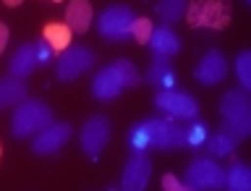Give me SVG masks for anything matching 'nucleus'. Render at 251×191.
<instances>
[{
    "label": "nucleus",
    "mask_w": 251,
    "mask_h": 191,
    "mask_svg": "<svg viewBox=\"0 0 251 191\" xmlns=\"http://www.w3.org/2000/svg\"><path fill=\"white\" fill-rule=\"evenodd\" d=\"M220 115H223V126L220 131L230 136L235 144L249 139L251 134V100L249 92L243 89H230L220 100Z\"/></svg>",
    "instance_id": "nucleus-1"
},
{
    "label": "nucleus",
    "mask_w": 251,
    "mask_h": 191,
    "mask_svg": "<svg viewBox=\"0 0 251 191\" xmlns=\"http://www.w3.org/2000/svg\"><path fill=\"white\" fill-rule=\"evenodd\" d=\"M55 121L52 115V108L42 100H21L13 110V118H11V134L16 139H26V136H34L42 129H47Z\"/></svg>",
    "instance_id": "nucleus-2"
},
{
    "label": "nucleus",
    "mask_w": 251,
    "mask_h": 191,
    "mask_svg": "<svg viewBox=\"0 0 251 191\" xmlns=\"http://www.w3.org/2000/svg\"><path fill=\"white\" fill-rule=\"evenodd\" d=\"M188 11V24L194 29H223L230 21V5L225 0H194L191 5H186Z\"/></svg>",
    "instance_id": "nucleus-3"
},
{
    "label": "nucleus",
    "mask_w": 251,
    "mask_h": 191,
    "mask_svg": "<svg viewBox=\"0 0 251 191\" xmlns=\"http://www.w3.org/2000/svg\"><path fill=\"white\" fill-rule=\"evenodd\" d=\"M133 21H136V13H133L128 5L118 3V5H107L105 11L100 13L97 29L105 39H110V42H123V39L131 37Z\"/></svg>",
    "instance_id": "nucleus-4"
},
{
    "label": "nucleus",
    "mask_w": 251,
    "mask_h": 191,
    "mask_svg": "<svg viewBox=\"0 0 251 191\" xmlns=\"http://www.w3.org/2000/svg\"><path fill=\"white\" fill-rule=\"evenodd\" d=\"M94 66V53L89 47H76L68 45L66 50H60L58 60H55V76L60 82H74L81 74H86Z\"/></svg>",
    "instance_id": "nucleus-5"
},
{
    "label": "nucleus",
    "mask_w": 251,
    "mask_h": 191,
    "mask_svg": "<svg viewBox=\"0 0 251 191\" xmlns=\"http://www.w3.org/2000/svg\"><path fill=\"white\" fill-rule=\"evenodd\" d=\"M147 134V144L149 149H178L183 147V129L176 126L168 118H149L141 121Z\"/></svg>",
    "instance_id": "nucleus-6"
},
{
    "label": "nucleus",
    "mask_w": 251,
    "mask_h": 191,
    "mask_svg": "<svg viewBox=\"0 0 251 191\" xmlns=\"http://www.w3.org/2000/svg\"><path fill=\"white\" fill-rule=\"evenodd\" d=\"M154 105L168 113L170 118H180V121H194L199 118V102L186 92H176V89H160L154 94Z\"/></svg>",
    "instance_id": "nucleus-7"
},
{
    "label": "nucleus",
    "mask_w": 251,
    "mask_h": 191,
    "mask_svg": "<svg viewBox=\"0 0 251 191\" xmlns=\"http://www.w3.org/2000/svg\"><path fill=\"white\" fill-rule=\"evenodd\" d=\"M186 186L188 189H223L225 170L209 157H196L186 168Z\"/></svg>",
    "instance_id": "nucleus-8"
},
{
    "label": "nucleus",
    "mask_w": 251,
    "mask_h": 191,
    "mask_svg": "<svg viewBox=\"0 0 251 191\" xmlns=\"http://www.w3.org/2000/svg\"><path fill=\"white\" fill-rule=\"evenodd\" d=\"M110 134H113V129H110L107 118L105 115H92L81 129V149L92 157V160H97L100 152L107 147Z\"/></svg>",
    "instance_id": "nucleus-9"
},
{
    "label": "nucleus",
    "mask_w": 251,
    "mask_h": 191,
    "mask_svg": "<svg viewBox=\"0 0 251 191\" xmlns=\"http://www.w3.org/2000/svg\"><path fill=\"white\" fill-rule=\"evenodd\" d=\"M71 123H50L47 129H42L39 134H34V144H31V149H34V155L39 157H50V155H58L63 144L71 139Z\"/></svg>",
    "instance_id": "nucleus-10"
},
{
    "label": "nucleus",
    "mask_w": 251,
    "mask_h": 191,
    "mask_svg": "<svg viewBox=\"0 0 251 191\" xmlns=\"http://www.w3.org/2000/svg\"><path fill=\"white\" fill-rule=\"evenodd\" d=\"M149 178H152V163H149L147 152H131L128 163H126V168H123V176H121L123 191L147 189Z\"/></svg>",
    "instance_id": "nucleus-11"
},
{
    "label": "nucleus",
    "mask_w": 251,
    "mask_h": 191,
    "mask_svg": "<svg viewBox=\"0 0 251 191\" xmlns=\"http://www.w3.org/2000/svg\"><path fill=\"white\" fill-rule=\"evenodd\" d=\"M194 76H196V82H199V84H207V86L220 84L227 76V60H225V55L220 53V50L204 53V58L199 60Z\"/></svg>",
    "instance_id": "nucleus-12"
},
{
    "label": "nucleus",
    "mask_w": 251,
    "mask_h": 191,
    "mask_svg": "<svg viewBox=\"0 0 251 191\" xmlns=\"http://www.w3.org/2000/svg\"><path fill=\"white\" fill-rule=\"evenodd\" d=\"M123 89H126V84H123L121 74H118L113 66L97 71V76H94V82H92V94H94V97H97L100 102L115 100Z\"/></svg>",
    "instance_id": "nucleus-13"
},
{
    "label": "nucleus",
    "mask_w": 251,
    "mask_h": 191,
    "mask_svg": "<svg viewBox=\"0 0 251 191\" xmlns=\"http://www.w3.org/2000/svg\"><path fill=\"white\" fill-rule=\"evenodd\" d=\"M149 47H152L154 55H162V58H173L178 50H180V37L173 31L168 24H162V27L152 29V34H149Z\"/></svg>",
    "instance_id": "nucleus-14"
},
{
    "label": "nucleus",
    "mask_w": 251,
    "mask_h": 191,
    "mask_svg": "<svg viewBox=\"0 0 251 191\" xmlns=\"http://www.w3.org/2000/svg\"><path fill=\"white\" fill-rule=\"evenodd\" d=\"M37 66H39V60H37V47H34V42L21 45L19 50L11 55V63H8V68H11V76H16V79H26V76H31Z\"/></svg>",
    "instance_id": "nucleus-15"
},
{
    "label": "nucleus",
    "mask_w": 251,
    "mask_h": 191,
    "mask_svg": "<svg viewBox=\"0 0 251 191\" xmlns=\"http://www.w3.org/2000/svg\"><path fill=\"white\" fill-rule=\"evenodd\" d=\"M92 3L89 0H71L68 8H66V24L71 31H78V34H84L86 29L92 27Z\"/></svg>",
    "instance_id": "nucleus-16"
},
{
    "label": "nucleus",
    "mask_w": 251,
    "mask_h": 191,
    "mask_svg": "<svg viewBox=\"0 0 251 191\" xmlns=\"http://www.w3.org/2000/svg\"><path fill=\"white\" fill-rule=\"evenodd\" d=\"M147 82L152 86H160V89H173L176 86V71L170 66V58L154 55V60L149 63V71H147Z\"/></svg>",
    "instance_id": "nucleus-17"
},
{
    "label": "nucleus",
    "mask_w": 251,
    "mask_h": 191,
    "mask_svg": "<svg viewBox=\"0 0 251 191\" xmlns=\"http://www.w3.org/2000/svg\"><path fill=\"white\" fill-rule=\"evenodd\" d=\"M21 100H26V84H24V79H16V76L0 79V110L16 108Z\"/></svg>",
    "instance_id": "nucleus-18"
},
{
    "label": "nucleus",
    "mask_w": 251,
    "mask_h": 191,
    "mask_svg": "<svg viewBox=\"0 0 251 191\" xmlns=\"http://www.w3.org/2000/svg\"><path fill=\"white\" fill-rule=\"evenodd\" d=\"M225 186L230 191H249L251 189V168L246 163H233L225 170Z\"/></svg>",
    "instance_id": "nucleus-19"
},
{
    "label": "nucleus",
    "mask_w": 251,
    "mask_h": 191,
    "mask_svg": "<svg viewBox=\"0 0 251 191\" xmlns=\"http://www.w3.org/2000/svg\"><path fill=\"white\" fill-rule=\"evenodd\" d=\"M188 0H157V16L162 19V24H176L186 16Z\"/></svg>",
    "instance_id": "nucleus-20"
},
{
    "label": "nucleus",
    "mask_w": 251,
    "mask_h": 191,
    "mask_svg": "<svg viewBox=\"0 0 251 191\" xmlns=\"http://www.w3.org/2000/svg\"><path fill=\"white\" fill-rule=\"evenodd\" d=\"M71 37H74V31L68 29V24H47L45 27V39L50 42L52 50H66L71 45Z\"/></svg>",
    "instance_id": "nucleus-21"
},
{
    "label": "nucleus",
    "mask_w": 251,
    "mask_h": 191,
    "mask_svg": "<svg viewBox=\"0 0 251 191\" xmlns=\"http://www.w3.org/2000/svg\"><path fill=\"white\" fill-rule=\"evenodd\" d=\"M201 147H207V152L212 157H225V155H230L233 149H235V141L230 136H225L223 131H217V134H212V136L204 139Z\"/></svg>",
    "instance_id": "nucleus-22"
},
{
    "label": "nucleus",
    "mask_w": 251,
    "mask_h": 191,
    "mask_svg": "<svg viewBox=\"0 0 251 191\" xmlns=\"http://www.w3.org/2000/svg\"><path fill=\"white\" fill-rule=\"evenodd\" d=\"M209 136V129H207V123H201V121H188V126L183 129V144L188 147H194V149H199L204 144V139Z\"/></svg>",
    "instance_id": "nucleus-23"
},
{
    "label": "nucleus",
    "mask_w": 251,
    "mask_h": 191,
    "mask_svg": "<svg viewBox=\"0 0 251 191\" xmlns=\"http://www.w3.org/2000/svg\"><path fill=\"white\" fill-rule=\"evenodd\" d=\"M113 68L118 71V74H121L123 84H126V89H133V86H139L141 76H139V71L133 68V63H131V60H126V58H118V60L113 63Z\"/></svg>",
    "instance_id": "nucleus-24"
},
{
    "label": "nucleus",
    "mask_w": 251,
    "mask_h": 191,
    "mask_svg": "<svg viewBox=\"0 0 251 191\" xmlns=\"http://www.w3.org/2000/svg\"><path fill=\"white\" fill-rule=\"evenodd\" d=\"M235 76L241 82V89L249 92L251 89V53L243 50L238 58H235Z\"/></svg>",
    "instance_id": "nucleus-25"
},
{
    "label": "nucleus",
    "mask_w": 251,
    "mask_h": 191,
    "mask_svg": "<svg viewBox=\"0 0 251 191\" xmlns=\"http://www.w3.org/2000/svg\"><path fill=\"white\" fill-rule=\"evenodd\" d=\"M126 144H128L131 152H147V149H149L147 134H144V126H141V121L133 123L131 129H128V134H126Z\"/></svg>",
    "instance_id": "nucleus-26"
},
{
    "label": "nucleus",
    "mask_w": 251,
    "mask_h": 191,
    "mask_svg": "<svg viewBox=\"0 0 251 191\" xmlns=\"http://www.w3.org/2000/svg\"><path fill=\"white\" fill-rule=\"evenodd\" d=\"M152 21L149 19H139L136 16V21H133V29H131V37L136 39V42H141V45H147L149 42V34H152Z\"/></svg>",
    "instance_id": "nucleus-27"
},
{
    "label": "nucleus",
    "mask_w": 251,
    "mask_h": 191,
    "mask_svg": "<svg viewBox=\"0 0 251 191\" xmlns=\"http://www.w3.org/2000/svg\"><path fill=\"white\" fill-rule=\"evenodd\" d=\"M34 47H37V60L39 63H50L52 60V47H50V42L47 39H42V42H34Z\"/></svg>",
    "instance_id": "nucleus-28"
},
{
    "label": "nucleus",
    "mask_w": 251,
    "mask_h": 191,
    "mask_svg": "<svg viewBox=\"0 0 251 191\" xmlns=\"http://www.w3.org/2000/svg\"><path fill=\"white\" fill-rule=\"evenodd\" d=\"M162 189H168V191H186L188 186L180 184L176 176H170V173H168V176H162Z\"/></svg>",
    "instance_id": "nucleus-29"
},
{
    "label": "nucleus",
    "mask_w": 251,
    "mask_h": 191,
    "mask_svg": "<svg viewBox=\"0 0 251 191\" xmlns=\"http://www.w3.org/2000/svg\"><path fill=\"white\" fill-rule=\"evenodd\" d=\"M8 37H11V31H8V27L3 21H0V53L5 50V45H8Z\"/></svg>",
    "instance_id": "nucleus-30"
},
{
    "label": "nucleus",
    "mask_w": 251,
    "mask_h": 191,
    "mask_svg": "<svg viewBox=\"0 0 251 191\" xmlns=\"http://www.w3.org/2000/svg\"><path fill=\"white\" fill-rule=\"evenodd\" d=\"M3 3H5V5H19L21 0H3Z\"/></svg>",
    "instance_id": "nucleus-31"
},
{
    "label": "nucleus",
    "mask_w": 251,
    "mask_h": 191,
    "mask_svg": "<svg viewBox=\"0 0 251 191\" xmlns=\"http://www.w3.org/2000/svg\"><path fill=\"white\" fill-rule=\"evenodd\" d=\"M52 3H63V0H52Z\"/></svg>",
    "instance_id": "nucleus-32"
}]
</instances>
